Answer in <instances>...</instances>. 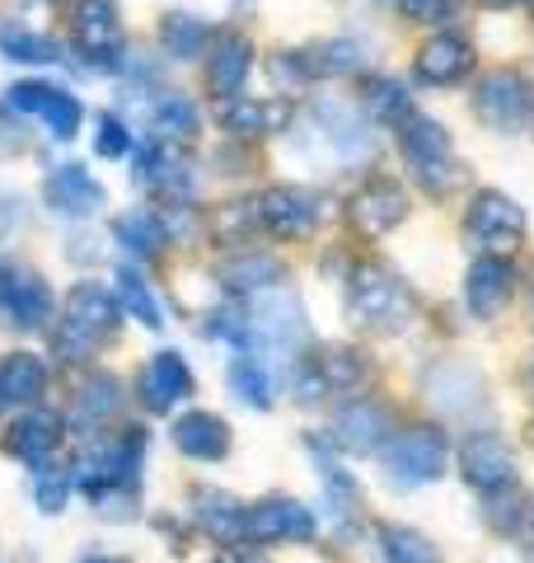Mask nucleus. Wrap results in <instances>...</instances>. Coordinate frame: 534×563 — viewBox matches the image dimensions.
<instances>
[{
  "mask_svg": "<svg viewBox=\"0 0 534 563\" xmlns=\"http://www.w3.org/2000/svg\"><path fill=\"white\" fill-rule=\"evenodd\" d=\"M230 385H235V395L248 399L254 409L272 404V372H267V362L254 357V352H240V362L230 366Z\"/></svg>",
  "mask_w": 534,
  "mask_h": 563,
  "instance_id": "2f4dec72",
  "label": "nucleus"
},
{
  "mask_svg": "<svg viewBox=\"0 0 534 563\" xmlns=\"http://www.w3.org/2000/svg\"><path fill=\"white\" fill-rule=\"evenodd\" d=\"M314 372L324 376L329 390H356L366 380V352L356 347H324V357H314Z\"/></svg>",
  "mask_w": 534,
  "mask_h": 563,
  "instance_id": "7c9ffc66",
  "label": "nucleus"
},
{
  "mask_svg": "<svg viewBox=\"0 0 534 563\" xmlns=\"http://www.w3.org/2000/svg\"><path fill=\"white\" fill-rule=\"evenodd\" d=\"M474 109L492 132H515L530 118V85L515 70H492V76L478 80Z\"/></svg>",
  "mask_w": 534,
  "mask_h": 563,
  "instance_id": "9b49d317",
  "label": "nucleus"
},
{
  "mask_svg": "<svg viewBox=\"0 0 534 563\" xmlns=\"http://www.w3.org/2000/svg\"><path fill=\"white\" fill-rule=\"evenodd\" d=\"M403 161L432 192H445L459 179L450 136H445V128L432 118H408L403 122Z\"/></svg>",
  "mask_w": 534,
  "mask_h": 563,
  "instance_id": "423d86ee",
  "label": "nucleus"
},
{
  "mask_svg": "<svg viewBox=\"0 0 534 563\" xmlns=\"http://www.w3.org/2000/svg\"><path fill=\"white\" fill-rule=\"evenodd\" d=\"M151 122H155V132L159 136H174V141H188L192 132H198V109L183 99V95H174L165 90L155 103H151Z\"/></svg>",
  "mask_w": 534,
  "mask_h": 563,
  "instance_id": "473e14b6",
  "label": "nucleus"
},
{
  "mask_svg": "<svg viewBox=\"0 0 534 563\" xmlns=\"http://www.w3.org/2000/svg\"><path fill=\"white\" fill-rule=\"evenodd\" d=\"M408 217V192L394 179H370L361 192L352 198V221L366 235H385Z\"/></svg>",
  "mask_w": 534,
  "mask_h": 563,
  "instance_id": "f3484780",
  "label": "nucleus"
},
{
  "mask_svg": "<svg viewBox=\"0 0 534 563\" xmlns=\"http://www.w3.org/2000/svg\"><path fill=\"white\" fill-rule=\"evenodd\" d=\"M385 455V474H389V484H399V488H418V484H432L441 479V470H445V437L436 428H413V432H403L394 437V442H385L380 446Z\"/></svg>",
  "mask_w": 534,
  "mask_h": 563,
  "instance_id": "20e7f679",
  "label": "nucleus"
},
{
  "mask_svg": "<svg viewBox=\"0 0 534 563\" xmlns=\"http://www.w3.org/2000/svg\"><path fill=\"white\" fill-rule=\"evenodd\" d=\"M57 442H62V422L52 413H29V418L14 422L10 437H5L10 455H20V461H29L33 470H47V455L57 451Z\"/></svg>",
  "mask_w": 534,
  "mask_h": 563,
  "instance_id": "a878e982",
  "label": "nucleus"
},
{
  "mask_svg": "<svg viewBox=\"0 0 534 563\" xmlns=\"http://www.w3.org/2000/svg\"><path fill=\"white\" fill-rule=\"evenodd\" d=\"M198 521L207 526V536L216 540H240L244 531V503H235L230 493H216V488H198Z\"/></svg>",
  "mask_w": 534,
  "mask_h": 563,
  "instance_id": "c85d7f7f",
  "label": "nucleus"
},
{
  "mask_svg": "<svg viewBox=\"0 0 534 563\" xmlns=\"http://www.w3.org/2000/svg\"><path fill=\"white\" fill-rule=\"evenodd\" d=\"M136 390H141V404H146L151 413H169L183 399H192V372H188L183 352H155V357L141 366Z\"/></svg>",
  "mask_w": 534,
  "mask_h": 563,
  "instance_id": "ddd939ff",
  "label": "nucleus"
},
{
  "mask_svg": "<svg viewBox=\"0 0 534 563\" xmlns=\"http://www.w3.org/2000/svg\"><path fill=\"white\" fill-rule=\"evenodd\" d=\"M159 38H165V52L178 62H192V57H202V47L211 38V29L202 20H192V14H169L165 29H159Z\"/></svg>",
  "mask_w": 534,
  "mask_h": 563,
  "instance_id": "f704fd0d",
  "label": "nucleus"
},
{
  "mask_svg": "<svg viewBox=\"0 0 534 563\" xmlns=\"http://www.w3.org/2000/svg\"><path fill=\"white\" fill-rule=\"evenodd\" d=\"M113 329H118V301L99 282H80V287H70L62 320H57V357L80 362L85 352H94Z\"/></svg>",
  "mask_w": 534,
  "mask_h": 563,
  "instance_id": "f03ea898",
  "label": "nucleus"
},
{
  "mask_svg": "<svg viewBox=\"0 0 534 563\" xmlns=\"http://www.w3.org/2000/svg\"><path fill=\"white\" fill-rule=\"evenodd\" d=\"M136 179L155 192H165L169 202H178L183 192H192V161L178 146H169V141H155V146L136 155Z\"/></svg>",
  "mask_w": 534,
  "mask_h": 563,
  "instance_id": "dca6fc26",
  "label": "nucleus"
},
{
  "mask_svg": "<svg viewBox=\"0 0 534 563\" xmlns=\"http://www.w3.org/2000/svg\"><path fill=\"white\" fill-rule=\"evenodd\" d=\"M0 52H5L10 62H62V47L52 38L14 29V24H0Z\"/></svg>",
  "mask_w": 534,
  "mask_h": 563,
  "instance_id": "c9c22d12",
  "label": "nucleus"
},
{
  "mask_svg": "<svg viewBox=\"0 0 534 563\" xmlns=\"http://www.w3.org/2000/svg\"><path fill=\"white\" fill-rule=\"evenodd\" d=\"M465 235L478 244V250H483V258L515 254V250H521V240H525V211L515 207L507 192L483 188V192H474V202H469Z\"/></svg>",
  "mask_w": 534,
  "mask_h": 563,
  "instance_id": "7ed1b4c3",
  "label": "nucleus"
},
{
  "mask_svg": "<svg viewBox=\"0 0 534 563\" xmlns=\"http://www.w3.org/2000/svg\"><path fill=\"white\" fill-rule=\"evenodd\" d=\"M70 479H76L70 470H62V474L43 470V479H38V507H43V512H62V507H66V493H70Z\"/></svg>",
  "mask_w": 534,
  "mask_h": 563,
  "instance_id": "37998d69",
  "label": "nucleus"
},
{
  "mask_svg": "<svg viewBox=\"0 0 534 563\" xmlns=\"http://www.w3.org/2000/svg\"><path fill=\"white\" fill-rule=\"evenodd\" d=\"M52 320L47 282L24 263L0 258V324L5 329H43Z\"/></svg>",
  "mask_w": 534,
  "mask_h": 563,
  "instance_id": "0eeeda50",
  "label": "nucleus"
},
{
  "mask_svg": "<svg viewBox=\"0 0 534 563\" xmlns=\"http://www.w3.org/2000/svg\"><path fill=\"white\" fill-rule=\"evenodd\" d=\"M94 146H99V155H109V161H122V155L132 151V132L122 128V122H118L113 113H103V118H99V136H94Z\"/></svg>",
  "mask_w": 534,
  "mask_h": 563,
  "instance_id": "79ce46f5",
  "label": "nucleus"
},
{
  "mask_svg": "<svg viewBox=\"0 0 534 563\" xmlns=\"http://www.w3.org/2000/svg\"><path fill=\"white\" fill-rule=\"evenodd\" d=\"M113 231H118V240L127 244V250H136L141 258L155 254L159 244H165V231H159V217H146V211H132V217H122V221L113 225Z\"/></svg>",
  "mask_w": 534,
  "mask_h": 563,
  "instance_id": "58836bf2",
  "label": "nucleus"
},
{
  "mask_svg": "<svg viewBox=\"0 0 534 563\" xmlns=\"http://www.w3.org/2000/svg\"><path fill=\"white\" fill-rule=\"evenodd\" d=\"M403 10L413 14V20H441V14L450 10V0H403Z\"/></svg>",
  "mask_w": 534,
  "mask_h": 563,
  "instance_id": "c03bdc74",
  "label": "nucleus"
},
{
  "mask_svg": "<svg viewBox=\"0 0 534 563\" xmlns=\"http://www.w3.org/2000/svg\"><path fill=\"white\" fill-rule=\"evenodd\" d=\"M361 66V47L356 43H347V38H333V43H324V47H314L310 57H305V70L314 76H352V70Z\"/></svg>",
  "mask_w": 534,
  "mask_h": 563,
  "instance_id": "4c0bfd02",
  "label": "nucleus"
},
{
  "mask_svg": "<svg viewBox=\"0 0 534 563\" xmlns=\"http://www.w3.org/2000/svg\"><path fill=\"white\" fill-rule=\"evenodd\" d=\"M488 5H511V0H488Z\"/></svg>",
  "mask_w": 534,
  "mask_h": 563,
  "instance_id": "49530a36",
  "label": "nucleus"
},
{
  "mask_svg": "<svg viewBox=\"0 0 534 563\" xmlns=\"http://www.w3.org/2000/svg\"><path fill=\"white\" fill-rule=\"evenodd\" d=\"M248 66H254V47H248L240 33H225V38H216V47L207 52V85H211V95H216L221 103L240 99L244 80H248Z\"/></svg>",
  "mask_w": 534,
  "mask_h": 563,
  "instance_id": "a211bd4d",
  "label": "nucleus"
},
{
  "mask_svg": "<svg viewBox=\"0 0 534 563\" xmlns=\"http://www.w3.org/2000/svg\"><path fill=\"white\" fill-rule=\"evenodd\" d=\"M380 544H385V563H441L436 544L422 531H413V526H385Z\"/></svg>",
  "mask_w": 534,
  "mask_h": 563,
  "instance_id": "72a5a7b5",
  "label": "nucleus"
},
{
  "mask_svg": "<svg viewBox=\"0 0 534 563\" xmlns=\"http://www.w3.org/2000/svg\"><path fill=\"white\" fill-rule=\"evenodd\" d=\"M333 437H337V446H343V451L366 455V451H380L389 437H394V428H389V413L380 409V404L352 399V404H343V409H337Z\"/></svg>",
  "mask_w": 534,
  "mask_h": 563,
  "instance_id": "2eb2a0df",
  "label": "nucleus"
},
{
  "mask_svg": "<svg viewBox=\"0 0 534 563\" xmlns=\"http://www.w3.org/2000/svg\"><path fill=\"white\" fill-rule=\"evenodd\" d=\"M511 296V263L507 258H478L465 277V301L478 320H492Z\"/></svg>",
  "mask_w": 534,
  "mask_h": 563,
  "instance_id": "5701e85b",
  "label": "nucleus"
},
{
  "mask_svg": "<svg viewBox=\"0 0 534 563\" xmlns=\"http://www.w3.org/2000/svg\"><path fill=\"white\" fill-rule=\"evenodd\" d=\"M216 563H267L263 554H254V550H235V554H221Z\"/></svg>",
  "mask_w": 534,
  "mask_h": 563,
  "instance_id": "a18cd8bd",
  "label": "nucleus"
},
{
  "mask_svg": "<svg viewBox=\"0 0 534 563\" xmlns=\"http://www.w3.org/2000/svg\"><path fill=\"white\" fill-rule=\"evenodd\" d=\"M459 474H465V484L492 498V493H507L515 484V455L497 432H478L459 451Z\"/></svg>",
  "mask_w": 534,
  "mask_h": 563,
  "instance_id": "9d476101",
  "label": "nucleus"
},
{
  "mask_svg": "<svg viewBox=\"0 0 534 563\" xmlns=\"http://www.w3.org/2000/svg\"><path fill=\"white\" fill-rule=\"evenodd\" d=\"M361 103H366V113L385 122V128H403L408 118H413V103H408V90L394 80V76H370L366 80V90H361Z\"/></svg>",
  "mask_w": 534,
  "mask_h": 563,
  "instance_id": "c756f323",
  "label": "nucleus"
},
{
  "mask_svg": "<svg viewBox=\"0 0 534 563\" xmlns=\"http://www.w3.org/2000/svg\"><path fill=\"white\" fill-rule=\"evenodd\" d=\"M47 207L62 211V217H94V211H103V188L94 184L89 169L62 165L47 179Z\"/></svg>",
  "mask_w": 534,
  "mask_h": 563,
  "instance_id": "6ab92c4d",
  "label": "nucleus"
},
{
  "mask_svg": "<svg viewBox=\"0 0 534 563\" xmlns=\"http://www.w3.org/2000/svg\"><path fill=\"white\" fill-rule=\"evenodd\" d=\"M258 202H225L216 217H211V235L221 244H248V235L258 231Z\"/></svg>",
  "mask_w": 534,
  "mask_h": 563,
  "instance_id": "e433bc0d",
  "label": "nucleus"
},
{
  "mask_svg": "<svg viewBox=\"0 0 534 563\" xmlns=\"http://www.w3.org/2000/svg\"><path fill=\"white\" fill-rule=\"evenodd\" d=\"M469 66H474V47L459 38V33H436V38H426L418 52V76L432 80V85L465 80Z\"/></svg>",
  "mask_w": 534,
  "mask_h": 563,
  "instance_id": "412c9836",
  "label": "nucleus"
},
{
  "mask_svg": "<svg viewBox=\"0 0 534 563\" xmlns=\"http://www.w3.org/2000/svg\"><path fill=\"white\" fill-rule=\"evenodd\" d=\"M221 282L230 291H244V296H258V291H272L277 282H281V263L272 254H254V250H244L235 258H225L221 263Z\"/></svg>",
  "mask_w": 534,
  "mask_h": 563,
  "instance_id": "cd10ccee",
  "label": "nucleus"
},
{
  "mask_svg": "<svg viewBox=\"0 0 534 563\" xmlns=\"http://www.w3.org/2000/svg\"><path fill=\"white\" fill-rule=\"evenodd\" d=\"M426 395H432V404L445 413H465L469 404H478V395H483V376L465 362H445L426 376Z\"/></svg>",
  "mask_w": 534,
  "mask_h": 563,
  "instance_id": "393cba45",
  "label": "nucleus"
},
{
  "mask_svg": "<svg viewBox=\"0 0 534 563\" xmlns=\"http://www.w3.org/2000/svg\"><path fill=\"white\" fill-rule=\"evenodd\" d=\"M530 5H534V0H530Z\"/></svg>",
  "mask_w": 534,
  "mask_h": 563,
  "instance_id": "8fccbe9b",
  "label": "nucleus"
},
{
  "mask_svg": "<svg viewBox=\"0 0 534 563\" xmlns=\"http://www.w3.org/2000/svg\"><path fill=\"white\" fill-rule=\"evenodd\" d=\"M118 291H122V306H127L146 329H159V324H165V320H159V306L151 301V291H146V282H141L132 268H122V273H118Z\"/></svg>",
  "mask_w": 534,
  "mask_h": 563,
  "instance_id": "a19ab883",
  "label": "nucleus"
},
{
  "mask_svg": "<svg viewBox=\"0 0 534 563\" xmlns=\"http://www.w3.org/2000/svg\"><path fill=\"white\" fill-rule=\"evenodd\" d=\"M89 563H118V559H89Z\"/></svg>",
  "mask_w": 534,
  "mask_h": 563,
  "instance_id": "de8ad7c7",
  "label": "nucleus"
},
{
  "mask_svg": "<svg viewBox=\"0 0 534 563\" xmlns=\"http://www.w3.org/2000/svg\"><path fill=\"white\" fill-rule=\"evenodd\" d=\"M248 339H254V357L263 352H291L300 339H305V310H300L296 291H263V301L248 310Z\"/></svg>",
  "mask_w": 534,
  "mask_h": 563,
  "instance_id": "39448f33",
  "label": "nucleus"
},
{
  "mask_svg": "<svg viewBox=\"0 0 534 563\" xmlns=\"http://www.w3.org/2000/svg\"><path fill=\"white\" fill-rule=\"evenodd\" d=\"M47 385V366L33 352L0 357V404H38Z\"/></svg>",
  "mask_w": 534,
  "mask_h": 563,
  "instance_id": "bb28decb",
  "label": "nucleus"
},
{
  "mask_svg": "<svg viewBox=\"0 0 534 563\" xmlns=\"http://www.w3.org/2000/svg\"><path fill=\"white\" fill-rule=\"evenodd\" d=\"M10 109H20V113H33V118H43L47 122V132L57 136V141H70L80 132V103L76 95H66V90H52V85H38V80H24V85H14L10 90Z\"/></svg>",
  "mask_w": 534,
  "mask_h": 563,
  "instance_id": "4468645a",
  "label": "nucleus"
},
{
  "mask_svg": "<svg viewBox=\"0 0 534 563\" xmlns=\"http://www.w3.org/2000/svg\"><path fill=\"white\" fill-rule=\"evenodd\" d=\"M76 43L94 66H118L122 57V20L113 0H76Z\"/></svg>",
  "mask_w": 534,
  "mask_h": 563,
  "instance_id": "f8f14e48",
  "label": "nucleus"
},
{
  "mask_svg": "<svg viewBox=\"0 0 534 563\" xmlns=\"http://www.w3.org/2000/svg\"><path fill=\"white\" fill-rule=\"evenodd\" d=\"M174 446L192 455V461H221V455L230 451V428H225V418L216 413H183L174 422Z\"/></svg>",
  "mask_w": 534,
  "mask_h": 563,
  "instance_id": "4be33fe9",
  "label": "nucleus"
},
{
  "mask_svg": "<svg viewBox=\"0 0 534 563\" xmlns=\"http://www.w3.org/2000/svg\"><path fill=\"white\" fill-rule=\"evenodd\" d=\"M314 122H319V132H324V141L337 151V161H366L370 155V132H366V122L356 118V109H347V103H333L324 99L314 109Z\"/></svg>",
  "mask_w": 534,
  "mask_h": 563,
  "instance_id": "aec40b11",
  "label": "nucleus"
},
{
  "mask_svg": "<svg viewBox=\"0 0 534 563\" xmlns=\"http://www.w3.org/2000/svg\"><path fill=\"white\" fill-rule=\"evenodd\" d=\"M530 385H534V366H530Z\"/></svg>",
  "mask_w": 534,
  "mask_h": 563,
  "instance_id": "09e8293b",
  "label": "nucleus"
},
{
  "mask_svg": "<svg viewBox=\"0 0 534 563\" xmlns=\"http://www.w3.org/2000/svg\"><path fill=\"white\" fill-rule=\"evenodd\" d=\"M347 314L352 324H361L370 333H399L413 320V291L385 263H356L347 282Z\"/></svg>",
  "mask_w": 534,
  "mask_h": 563,
  "instance_id": "f257e3e1",
  "label": "nucleus"
},
{
  "mask_svg": "<svg viewBox=\"0 0 534 563\" xmlns=\"http://www.w3.org/2000/svg\"><path fill=\"white\" fill-rule=\"evenodd\" d=\"M287 118H291V103L281 99H230L221 109L225 132L235 136H272L287 128Z\"/></svg>",
  "mask_w": 534,
  "mask_h": 563,
  "instance_id": "b1692460",
  "label": "nucleus"
},
{
  "mask_svg": "<svg viewBox=\"0 0 534 563\" xmlns=\"http://www.w3.org/2000/svg\"><path fill=\"white\" fill-rule=\"evenodd\" d=\"M118 390H122V385H118L113 376H94V380H85V385H80V399H76L80 418H85V422H89V418H94V422H99V418H109V413L118 409V404H122V395H118Z\"/></svg>",
  "mask_w": 534,
  "mask_h": 563,
  "instance_id": "ea45409f",
  "label": "nucleus"
},
{
  "mask_svg": "<svg viewBox=\"0 0 534 563\" xmlns=\"http://www.w3.org/2000/svg\"><path fill=\"white\" fill-rule=\"evenodd\" d=\"M310 536H314V517L296 498H263L254 507H244L240 540L248 544H287V540H310Z\"/></svg>",
  "mask_w": 534,
  "mask_h": 563,
  "instance_id": "1a4fd4ad",
  "label": "nucleus"
},
{
  "mask_svg": "<svg viewBox=\"0 0 534 563\" xmlns=\"http://www.w3.org/2000/svg\"><path fill=\"white\" fill-rule=\"evenodd\" d=\"M258 221H263V231H272L281 240H305L314 225L324 221V202H319V192H310V188L281 184L258 198Z\"/></svg>",
  "mask_w": 534,
  "mask_h": 563,
  "instance_id": "6e6552de",
  "label": "nucleus"
}]
</instances>
